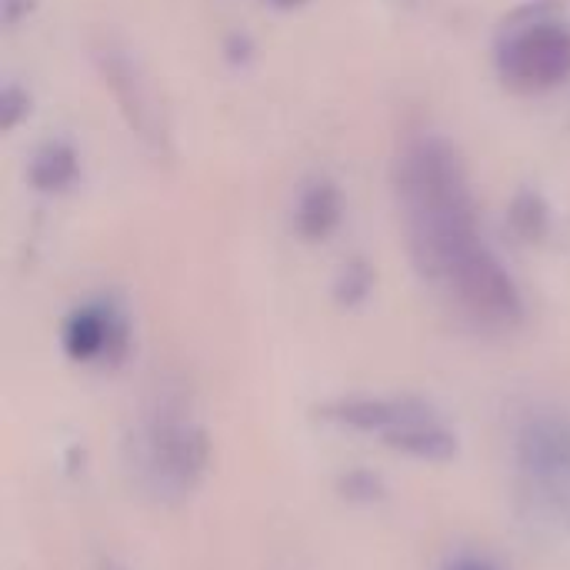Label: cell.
Here are the masks:
<instances>
[{"label": "cell", "instance_id": "5", "mask_svg": "<svg viewBox=\"0 0 570 570\" xmlns=\"http://www.w3.org/2000/svg\"><path fill=\"white\" fill-rule=\"evenodd\" d=\"M501 73L521 90H551L570 80V30L561 20H528L508 30L501 53Z\"/></svg>", "mask_w": 570, "mask_h": 570}, {"label": "cell", "instance_id": "6", "mask_svg": "<svg viewBox=\"0 0 570 570\" xmlns=\"http://www.w3.org/2000/svg\"><path fill=\"white\" fill-rule=\"evenodd\" d=\"M63 351L77 364H117L127 351V324L110 304H83L63 324Z\"/></svg>", "mask_w": 570, "mask_h": 570}, {"label": "cell", "instance_id": "10", "mask_svg": "<svg viewBox=\"0 0 570 570\" xmlns=\"http://www.w3.org/2000/svg\"><path fill=\"white\" fill-rule=\"evenodd\" d=\"M344 498L347 501H361V504H374V501L384 498V488L371 474H347L344 478Z\"/></svg>", "mask_w": 570, "mask_h": 570}, {"label": "cell", "instance_id": "4", "mask_svg": "<svg viewBox=\"0 0 570 570\" xmlns=\"http://www.w3.org/2000/svg\"><path fill=\"white\" fill-rule=\"evenodd\" d=\"M511 461L521 498L570 534V411L534 404L511 428Z\"/></svg>", "mask_w": 570, "mask_h": 570}, {"label": "cell", "instance_id": "7", "mask_svg": "<svg viewBox=\"0 0 570 570\" xmlns=\"http://www.w3.org/2000/svg\"><path fill=\"white\" fill-rule=\"evenodd\" d=\"M97 57H100L104 77H107L114 97L120 100V110L127 114L130 127H134L144 140H164V124H160V110H157L154 90H150V83L140 77L137 63L127 57V50H117V47L107 43Z\"/></svg>", "mask_w": 570, "mask_h": 570}, {"label": "cell", "instance_id": "1", "mask_svg": "<svg viewBox=\"0 0 570 570\" xmlns=\"http://www.w3.org/2000/svg\"><path fill=\"white\" fill-rule=\"evenodd\" d=\"M397 194L421 274L478 327L514 331L524 297L488 247L458 154L438 140H411L397 164Z\"/></svg>", "mask_w": 570, "mask_h": 570}, {"label": "cell", "instance_id": "11", "mask_svg": "<svg viewBox=\"0 0 570 570\" xmlns=\"http://www.w3.org/2000/svg\"><path fill=\"white\" fill-rule=\"evenodd\" d=\"M451 570H491L488 564H481V561H464V564H458V568Z\"/></svg>", "mask_w": 570, "mask_h": 570}, {"label": "cell", "instance_id": "13", "mask_svg": "<svg viewBox=\"0 0 570 570\" xmlns=\"http://www.w3.org/2000/svg\"><path fill=\"white\" fill-rule=\"evenodd\" d=\"M277 3H301V0H277Z\"/></svg>", "mask_w": 570, "mask_h": 570}, {"label": "cell", "instance_id": "2", "mask_svg": "<svg viewBox=\"0 0 570 570\" xmlns=\"http://www.w3.org/2000/svg\"><path fill=\"white\" fill-rule=\"evenodd\" d=\"M127 464L144 494L160 504L187 501L210 471V438L180 397H157L127 441Z\"/></svg>", "mask_w": 570, "mask_h": 570}, {"label": "cell", "instance_id": "9", "mask_svg": "<svg viewBox=\"0 0 570 570\" xmlns=\"http://www.w3.org/2000/svg\"><path fill=\"white\" fill-rule=\"evenodd\" d=\"M73 177V154L67 147H47L37 160H33V180L40 187H60Z\"/></svg>", "mask_w": 570, "mask_h": 570}, {"label": "cell", "instance_id": "3", "mask_svg": "<svg viewBox=\"0 0 570 570\" xmlns=\"http://www.w3.org/2000/svg\"><path fill=\"white\" fill-rule=\"evenodd\" d=\"M321 417L341 431L374 438L387 451L421 461L448 464L458 458V431L444 421L438 407L421 397H384V394H351L321 407Z\"/></svg>", "mask_w": 570, "mask_h": 570}, {"label": "cell", "instance_id": "8", "mask_svg": "<svg viewBox=\"0 0 570 570\" xmlns=\"http://www.w3.org/2000/svg\"><path fill=\"white\" fill-rule=\"evenodd\" d=\"M341 220V197L331 184H311L297 200V227L304 237H327Z\"/></svg>", "mask_w": 570, "mask_h": 570}, {"label": "cell", "instance_id": "12", "mask_svg": "<svg viewBox=\"0 0 570 570\" xmlns=\"http://www.w3.org/2000/svg\"><path fill=\"white\" fill-rule=\"evenodd\" d=\"M100 570H130V568H124V564H117V561L104 558V561H100Z\"/></svg>", "mask_w": 570, "mask_h": 570}]
</instances>
